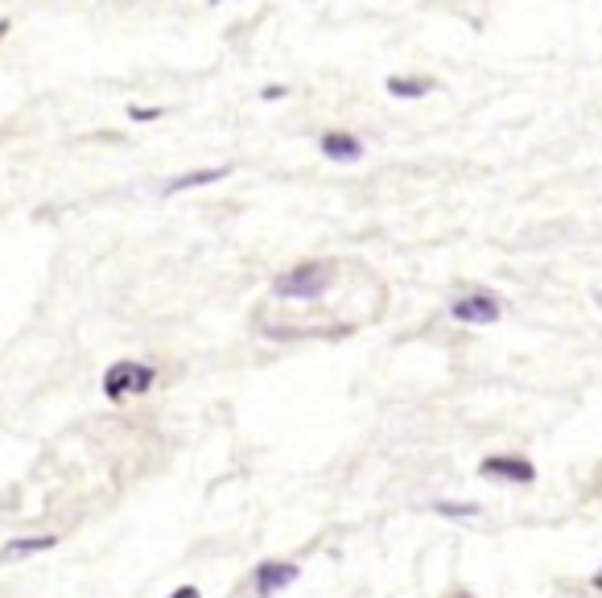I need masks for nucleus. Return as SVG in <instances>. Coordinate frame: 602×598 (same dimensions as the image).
<instances>
[{
  "instance_id": "nucleus-1",
  "label": "nucleus",
  "mask_w": 602,
  "mask_h": 598,
  "mask_svg": "<svg viewBox=\"0 0 602 598\" xmlns=\"http://www.w3.org/2000/svg\"><path fill=\"white\" fill-rule=\"evenodd\" d=\"M330 285H334V264L330 260H306V264H293L289 273H281L273 281V293L285 297V302H318Z\"/></svg>"
},
{
  "instance_id": "nucleus-2",
  "label": "nucleus",
  "mask_w": 602,
  "mask_h": 598,
  "mask_svg": "<svg viewBox=\"0 0 602 598\" xmlns=\"http://www.w3.org/2000/svg\"><path fill=\"white\" fill-rule=\"evenodd\" d=\"M157 380V372L149 363H137V359H120L104 372V396L108 401H128V396H141L149 392Z\"/></svg>"
},
{
  "instance_id": "nucleus-3",
  "label": "nucleus",
  "mask_w": 602,
  "mask_h": 598,
  "mask_svg": "<svg viewBox=\"0 0 602 598\" xmlns=\"http://www.w3.org/2000/svg\"><path fill=\"white\" fill-rule=\"evenodd\" d=\"M450 314L466 326H495L499 314H504V306H499V297L495 293H466L458 297V302L450 306Z\"/></svg>"
},
{
  "instance_id": "nucleus-4",
  "label": "nucleus",
  "mask_w": 602,
  "mask_h": 598,
  "mask_svg": "<svg viewBox=\"0 0 602 598\" xmlns=\"http://www.w3.org/2000/svg\"><path fill=\"white\" fill-rule=\"evenodd\" d=\"M483 479H504V483H532L537 479V467L520 454H491L483 458Z\"/></svg>"
},
{
  "instance_id": "nucleus-5",
  "label": "nucleus",
  "mask_w": 602,
  "mask_h": 598,
  "mask_svg": "<svg viewBox=\"0 0 602 598\" xmlns=\"http://www.w3.org/2000/svg\"><path fill=\"white\" fill-rule=\"evenodd\" d=\"M297 578H301V570L293 566V561H260V566H256V590H260V598H273V594L289 590Z\"/></svg>"
},
{
  "instance_id": "nucleus-6",
  "label": "nucleus",
  "mask_w": 602,
  "mask_h": 598,
  "mask_svg": "<svg viewBox=\"0 0 602 598\" xmlns=\"http://www.w3.org/2000/svg\"><path fill=\"white\" fill-rule=\"evenodd\" d=\"M322 157L326 161H339V165L363 161V141L351 137V132H322Z\"/></svg>"
},
{
  "instance_id": "nucleus-7",
  "label": "nucleus",
  "mask_w": 602,
  "mask_h": 598,
  "mask_svg": "<svg viewBox=\"0 0 602 598\" xmlns=\"http://www.w3.org/2000/svg\"><path fill=\"white\" fill-rule=\"evenodd\" d=\"M231 174V165H215V170H194V174H182V178H170L161 186V194H182V190H198V186H211V182H223Z\"/></svg>"
},
{
  "instance_id": "nucleus-8",
  "label": "nucleus",
  "mask_w": 602,
  "mask_h": 598,
  "mask_svg": "<svg viewBox=\"0 0 602 598\" xmlns=\"http://www.w3.org/2000/svg\"><path fill=\"white\" fill-rule=\"evenodd\" d=\"M54 545H58V537H17V541H9L5 549H0V561H25L33 553L54 549Z\"/></svg>"
},
{
  "instance_id": "nucleus-9",
  "label": "nucleus",
  "mask_w": 602,
  "mask_h": 598,
  "mask_svg": "<svg viewBox=\"0 0 602 598\" xmlns=\"http://www.w3.org/2000/svg\"><path fill=\"white\" fill-rule=\"evenodd\" d=\"M433 87V79H405V75H392L388 79V95H396V99H421V95H429Z\"/></svg>"
},
{
  "instance_id": "nucleus-10",
  "label": "nucleus",
  "mask_w": 602,
  "mask_h": 598,
  "mask_svg": "<svg viewBox=\"0 0 602 598\" xmlns=\"http://www.w3.org/2000/svg\"><path fill=\"white\" fill-rule=\"evenodd\" d=\"M433 512H442V516H450V520H475L479 516V504H433Z\"/></svg>"
},
{
  "instance_id": "nucleus-11",
  "label": "nucleus",
  "mask_w": 602,
  "mask_h": 598,
  "mask_svg": "<svg viewBox=\"0 0 602 598\" xmlns=\"http://www.w3.org/2000/svg\"><path fill=\"white\" fill-rule=\"evenodd\" d=\"M170 598H203V594H198V586H178Z\"/></svg>"
},
{
  "instance_id": "nucleus-12",
  "label": "nucleus",
  "mask_w": 602,
  "mask_h": 598,
  "mask_svg": "<svg viewBox=\"0 0 602 598\" xmlns=\"http://www.w3.org/2000/svg\"><path fill=\"white\" fill-rule=\"evenodd\" d=\"M281 95H285V87H281V83H277V87L269 83V87H264V91H260V99H281Z\"/></svg>"
},
{
  "instance_id": "nucleus-13",
  "label": "nucleus",
  "mask_w": 602,
  "mask_h": 598,
  "mask_svg": "<svg viewBox=\"0 0 602 598\" xmlns=\"http://www.w3.org/2000/svg\"><path fill=\"white\" fill-rule=\"evenodd\" d=\"M594 590H602V570H598V574H594Z\"/></svg>"
},
{
  "instance_id": "nucleus-14",
  "label": "nucleus",
  "mask_w": 602,
  "mask_h": 598,
  "mask_svg": "<svg viewBox=\"0 0 602 598\" xmlns=\"http://www.w3.org/2000/svg\"><path fill=\"white\" fill-rule=\"evenodd\" d=\"M5 29H9V21H0V33H5Z\"/></svg>"
},
{
  "instance_id": "nucleus-15",
  "label": "nucleus",
  "mask_w": 602,
  "mask_h": 598,
  "mask_svg": "<svg viewBox=\"0 0 602 598\" xmlns=\"http://www.w3.org/2000/svg\"><path fill=\"white\" fill-rule=\"evenodd\" d=\"M454 598H475V594H454Z\"/></svg>"
},
{
  "instance_id": "nucleus-16",
  "label": "nucleus",
  "mask_w": 602,
  "mask_h": 598,
  "mask_svg": "<svg viewBox=\"0 0 602 598\" xmlns=\"http://www.w3.org/2000/svg\"><path fill=\"white\" fill-rule=\"evenodd\" d=\"M211 5H223V0H211Z\"/></svg>"
},
{
  "instance_id": "nucleus-17",
  "label": "nucleus",
  "mask_w": 602,
  "mask_h": 598,
  "mask_svg": "<svg viewBox=\"0 0 602 598\" xmlns=\"http://www.w3.org/2000/svg\"><path fill=\"white\" fill-rule=\"evenodd\" d=\"M598 306H602V293H598Z\"/></svg>"
}]
</instances>
